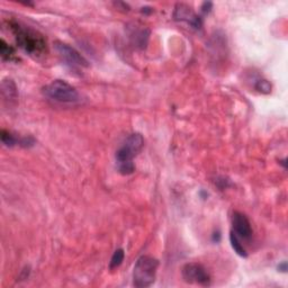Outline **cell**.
Returning a JSON list of instances; mask_svg holds the SVG:
<instances>
[{
  "label": "cell",
  "instance_id": "obj_1",
  "mask_svg": "<svg viewBox=\"0 0 288 288\" xmlns=\"http://www.w3.org/2000/svg\"><path fill=\"white\" fill-rule=\"evenodd\" d=\"M8 30L14 35L16 44L31 57L42 58L48 53V43L43 34L15 20L7 21Z\"/></svg>",
  "mask_w": 288,
  "mask_h": 288
},
{
  "label": "cell",
  "instance_id": "obj_2",
  "mask_svg": "<svg viewBox=\"0 0 288 288\" xmlns=\"http://www.w3.org/2000/svg\"><path fill=\"white\" fill-rule=\"evenodd\" d=\"M144 146V138L140 133H133L116 151V162L118 171L122 175H131L135 171L133 159L142 150Z\"/></svg>",
  "mask_w": 288,
  "mask_h": 288
},
{
  "label": "cell",
  "instance_id": "obj_3",
  "mask_svg": "<svg viewBox=\"0 0 288 288\" xmlns=\"http://www.w3.org/2000/svg\"><path fill=\"white\" fill-rule=\"evenodd\" d=\"M159 261L151 255H142L137 259L133 270V285L137 288L150 287L155 284Z\"/></svg>",
  "mask_w": 288,
  "mask_h": 288
},
{
  "label": "cell",
  "instance_id": "obj_4",
  "mask_svg": "<svg viewBox=\"0 0 288 288\" xmlns=\"http://www.w3.org/2000/svg\"><path fill=\"white\" fill-rule=\"evenodd\" d=\"M43 95L60 104H76L80 100V95L76 88L60 79L46 85L43 88Z\"/></svg>",
  "mask_w": 288,
  "mask_h": 288
},
{
  "label": "cell",
  "instance_id": "obj_5",
  "mask_svg": "<svg viewBox=\"0 0 288 288\" xmlns=\"http://www.w3.org/2000/svg\"><path fill=\"white\" fill-rule=\"evenodd\" d=\"M183 278L185 281L189 284H196L201 286H210L211 285V276L207 272L205 267L201 263L190 262L186 263L183 267Z\"/></svg>",
  "mask_w": 288,
  "mask_h": 288
},
{
  "label": "cell",
  "instance_id": "obj_6",
  "mask_svg": "<svg viewBox=\"0 0 288 288\" xmlns=\"http://www.w3.org/2000/svg\"><path fill=\"white\" fill-rule=\"evenodd\" d=\"M54 46L60 58L66 62L67 66L71 68H87L89 66L87 60L69 44L63 43V42H55Z\"/></svg>",
  "mask_w": 288,
  "mask_h": 288
},
{
  "label": "cell",
  "instance_id": "obj_7",
  "mask_svg": "<svg viewBox=\"0 0 288 288\" xmlns=\"http://www.w3.org/2000/svg\"><path fill=\"white\" fill-rule=\"evenodd\" d=\"M175 21L187 23L195 30L202 29L203 21L196 13L193 11V8L186 4H177L174 12Z\"/></svg>",
  "mask_w": 288,
  "mask_h": 288
},
{
  "label": "cell",
  "instance_id": "obj_8",
  "mask_svg": "<svg viewBox=\"0 0 288 288\" xmlns=\"http://www.w3.org/2000/svg\"><path fill=\"white\" fill-rule=\"evenodd\" d=\"M232 226H233L232 232H234L239 239L242 240L251 239L253 233L251 223H250L248 217L245 216L243 213L241 212L233 213V216H232Z\"/></svg>",
  "mask_w": 288,
  "mask_h": 288
},
{
  "label": "cell",
  "instance_id": "obj_9",
  "mask_svg": "<svg viewBox=\"0 0 288 288\" xmlns=\"http://www.w3.org/2000/svg\"><path fill=\"white\" fill-rule=\"evenodd\" d=\"M2 95L5 103L8 106H14L17 103L18 99V90L12 79H4L2 82Z\"/></svg>",
  "mask_w": 288,
  "mask_h": 288
},
{
  "label": "cell",
  "instance_id": "obj_10",
  "mask_svg": "<svg viewBox=\"0 0 288 288\" xmlns=\"http://www.w3.org/2000/svg\"><path fill=\"white\" fill-rule=\"evenodd\" d=\"M0 55H2V59L4 60V61H8V62L17 61L15 49L9 45L8 43H6V41H5L4 39L0 40Z\"/></svg>",
  "mask_w": 288,
  "mask_h": 288
},
{
  "label": "cell",
  "instance_id": "obj_11",
  "mask_svg": "<svg viewBox=\"0 0 288 288\" xmlns=\"http://www.w3.org/2000/svg\"><path fill=\"white\" fill-rule=\"evenodd\" d=\"M230 242L236 254H239L240 257H242V258L248 257V252H247V250H245V248L243 247V244L241 243V239H239L234 232H232V231L230 233Z\"/></svg>",
  "mask_w": 288,
  "mask_h": 288
},
{
  "label": "cell",
  "instance_id": "obj_12",
  "mask_svg": "<svg viewBox=\"0 0 288 288\" xmlns=\"http://www.w3.org/2000/svg\"><path fill=\"white\" fill-rule=\"evenodd\" d=\"M125 257V253H124V250L123 249H117L116 251L114 252V254L111 255V259L109 261V269L110 270H114V269L118 268L120 264H122L123 260Z\"/></svg>",
  "mask_w": 288,
  "mask_h": 288
},
{
  "label": "cell",
  "instance_id": "obj_13",
  "mask_svg": "<svg viewBox=\"0 0 288 288\" xmlns=\"http://www.w3.org/2000/svg\"><path fill=\"white\" fill-rule=\"evenodd\" d=\"M0 136H2V142L8 148H12L14 146H16L17 143L20 144V140H18V138L14 135L13 133H11L9 131H6V129H2Z\"/></svg>",
  "mask_w": 288,
  "mask_h": 288
},
{
  "label": "cell",
  "instance_id": "obj_14",
  "mask_svg": "<svg viewBox=\"0 0 288 288\" xmlns=\"http://www.w3.org/2000/svg\"><path fill=\"white\" fill-rule=\"evenodd\" d=\"M255 90H258L261 94H270L271 92V83L266 79H260L254 85Z\"/></svg>",
  "mask_w": 288,
  "mask_h": 288
},
{
  "label": "cell",
  "instance_id": "obj_15",
  "mask_svg": "<svg viewBox=\"0 0 288 288\" xmlns=\"http://www.w3.org/2000/svg\"><path fill=\"white\" fill-rule=\"evenodd\" d=\"M35 140L32 136H24L20 138V146L24 147V148H30L32 146H34Z\"/></svg>",
  "mask_w": 288,
  "mask_h": 288
},
{
  "label": "cell",
  "instance_id": "obj_16",
  "mask_svg": "<svg viewBox=\"0 0 288 288\" xmlns=\"http://www.w3.org/2000/svg\"><path fill=\"white\" fill-rule=\"evenodd\" d=\"M212 7H213V4L212 3H204L203 5H202V12L204 13V14H208L211 12V9H212Z\"/></svg>",
  "mask_w": 288,
  "mask_h": 288
},
{
  "label": "cell",
  "instance_id": "obj_17",
  "mask_svg": "<svg viewBox=\"0 0 288 288\" xmlns=\"http://www.w3.org/2000/svg\"><path fill=\"white\" fill-rule=\"evenodd\" d=\"M278 270H280L281 272H286L287 271V262L284 261L278 266Z\"/></svg>",
  "mask_w": 288,
  "mask_h": 288
},
{
  "label": "cell",
  "instance_id": "obj_18",
  "mask_svg": "<svg viewBox=\"0 0 288 288\" xmlns=\"http://www.w3.org/2000/svg\"><path fill=\"white\" fill-rule=\"evenodd\" d=\"M142 13H143V14L152 13V8H151V7H143V8H142Z\"/></svg>",
  "mask_w": 288,
  "mask_h": 288
}]
</instances>
